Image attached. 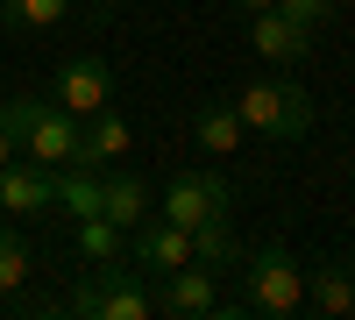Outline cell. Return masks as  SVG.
Masks as SVG:
<instances>
[{"mask_svg": "<svg viewBox=\"0 0 355 320\" xmlns=\"http://www.w3.org/2000/svg\"><path fill=\"white\" fill-rule=\"evenodd\" d=\"M78 256H85V264H114V256H121L128 249V235H121V228H114L107 214H78Z\"/></svg>", "mask_w": 355, "mask_h": 320, "instance_id": "18", "label": "cell"}, {"mask_svg": "<svg viewBox=\"0 0 355 320\" xmlns=\"http://www.w3.org/2000/svg\"><path fill=\"white\" fill-rule=\"evenodd\" d=\"M234 207V185L220 178V171H178V178L164 185V221H178V228H199V221H214V214H227Z\"/></svg>", "mask_w": 355, "mask_h": 320, "instance_id": "6", "label": "cell"}, {"mask_svg": "<svg viewBox=\"0 0 355 320\" xmlns=\"http://www.w3.org/2000/svg\"><path fill=\"white\" fill-rule=\"evenodd\" d=\"M128 150H135V128H128L114 107H100V114H85V121H78V150H71V164L107 171V164H121Z\"/></svg>", "mask_w": 355, "mask_h": 320, "instance_id": "12", "label": "cell"}, {"mask_svg": "<svg viewBox=\"0 0 355 320\" xmlns=\"http://www.w3.org/2000/svg\"><path fill=\"white\" fill-rule=\"evenodd\" d=\"M242 313H270V320L306 313V264L284 242L242 249Z\"/></svg>", "mask_w": 355, "mask_h": 320, "instance_id": "2", "label": "cell"}, {"mask_svg": "<svg viewBox=\"0 0 355 320\" xmlns=\"http://www.w3.org/2000/svg\"><path fill=\"white\" fill-rule=\"evenodd\" d=\"M306 306L320 313V320H341V313H355V264H327V256H320V264L306 271Z\"/></svg>", "mask_w": 355, "mask_h": 320, "instance_id": "14", "label": "cell"}, {"mask_svg": "<svg viewBox=\"0 0 355 320\" xmlns=\"http://www.w3.org/2000/svg\"><path fill=\"white\" fill-rule=\"evenodd\" d=\"M15 157H21V142H15V128H8V121H0V164H15Z\"/></svg>", "mask_w": 355, "mask_h": 320, "instance_id": "20", "label": "cell"}, {"mask_svg": "<svg viewBox=\"0 0 355 320\" xmlns=\"http://www.w3.org/2000/svg\"><path fill=\"white\" fill-rule=\"evenodd\" d=\"M277 15H291V22H306V28H320L334 15V0H277Z\"/></svg>", "mask_w": 355, "mask_h": 320, "instance_id": "19", "label": "cell"}, {"mask_svg": "<svg viewBox=\"0 0 355 320\" xmlns=\"http://www.w3.org/2000/svg\"><path fill=\"white\" fill-rule=\"evenodd\" d=\"M192 142L206 157H242L249 128H242V114H234V100H199L192 107Z\"/></svg>", "mask_w": 355, "mask_h": 320, "instance_id": "13", "label": "cell"}, {"mask_svg": "<svg viewBox=\"0 0 355 320\" xmlns=\"http://www.w3.org/2000/svg\"><path fill=\"white\" fill-rule=\"evenodd\" d=\"M234 114H242L249 135H270V142H306L313 128V93L299 78H256L234 93Z\"/></svg>", "mask_w": 355, "mask_h": 320, "instance_id": "4", "label": "cell"}, {"mask_svg": "<svg viewBox=\"0 0 355 320\" xmlns=\"http://www.w3.org/2000/svg\"><path fill=\"white\" fill-rule=\"evenodd\" d=\"M128 264H135L142 278H164V271H178V264H192V228H178V221H164V214L135 221V228H128Z\"/></svg>", "mask_w": 355, "mask_h": 320, "instance_id": "8", "label": "cell"}, {"mask_svg": "<svg viewBox=\"0 0 355 320\" xmlns=\"http://www.w3.org/2000/svg\"><path fill=\"white\" fill-rule=\"evenodd\" d=\"M71 15V0H0V28L15 36H36V28H57Z\"/></svg>", "mask_w": 355, "mask_h": 320, "instance_id": "17", "label": "cell"}, {"mask_svg": "<svg viewBox=\"0 0 355 320\" xmlns=\"http://www.w3.org/2000/svg\"><path fill=\"white\" fill-rule=\"evenodd\" d=\"M313 36H320V28L291 22V15H277V8H263L256 28H249V50L263 57V65H306V57H313Z\"/></svg>", "mask_w": 355, "mask_h": 320, "instance_id": "11", "label": "cell"}, {"mask_svg": "<svg viewBox=\"0 0 355 320\" xmlns=\"http://www.w3.org/2000/svg\"><path fill=\"white\" fill-rule=\"evenodd\" d=\"M100 8H128V0H100Z\"/></svg>", "mask_w": 355, "mask_h": 320, "instance_id": "22", "label": "cell"}, {"mask_svg": "<svg viewBox=\"0 0 355 320\" xmlns=\"http://www.w3.org/2000/svg\"><path fill=\"white\" fill-rule=\"evenodd\" d=\"M0 121L15 128L21 157L43 164V171L71 164V150H78V114H64L57 100H43V93H8V100H0Z\"/></svg>", "mask_w": 355, "mask_h": 320, "instance_id": "1", "label": "cell"}, {"mask_svg": "<svg viewBox=\"0 0 355 320\" xmlns=\"http://www.w3.org/2000/svg\"><path fill=\"white\" fill-rule=\"evenodd\" d=\"M28 278H36V249H28V235H21L15 221H0V299L21 292Z\"/></svg>", "mask_w": 355, "mask_h": 320, "instance_id": "16", "label": "cell"}, {"mask_svg": "<svg viewBox=\"0 0 355 320\" xmlns=\"http://www.w3.org/2000/svg\"><path fill=\"white\" fill-rule=\"evenodd\" d=\"M43 207H57V171L28 164V157L0 164V214H8V221H36Z\"/></svg>", "mask_w": 355, "mask_h": 320, "instance_id": "9", "label": "cell"}, {"mask_svg": "<svg viewBox=\"0 0 355 320\" xmlns=\"http://www.w3.org/2000/svg\"><path fill=\"white\" fill-rule=\"evenodd\" d=\"M234 8H242V15H263V8H277V0H234Z\"/></svg>", "mask_w": 355, "mask_h": 320, "instance_id": "21", "label": "cell"}, {"mask_svg": "<svg viewBox=\"0 0 355 320\" xmlns=\"http://www.w3.org/2000/svg\"><path fill=\"white\" fill-rule=\"evenodd\" d=\"M50 100L64 107V114H100V107H114V71H107V57L100 50H78V57H64L57 65V78H50Z\"/></svg>", "mask_w": 355, "mask_h": 320, "instance_id": "5", "label": "cell"}, {"mask_svg": "<svg viewBox=\"0 0 355 320\" xmlns=\"http://www.w3.org/2000/svg\"><path fill=\"white\" fill-rule=\"evenodd\" d=\"M150 292H157V313H171V320H214V313H227L206 264H178V271L150 278Z\"/></svg>", "mask_w": 355, "mask_h": 320, "instance_id": "7", "label": "cell"}, {"mask_svg": "<svg viewBox=\"0 0 355 320\" xmlns=\"http://www.w3.org/2000/svg\"><path fill=\"white\" fill-rule=\"evenodd\" d=\"M100 214L128 235L135 221H150V214H157V185L142 178V171H128V164H107V171H100Z\"/></svg>", "mask_w": 355, "mask_h": 320, "instance_id": "10", "label": "cell"}, {"mask_svg": "<svg viewBox=\"0 0 355 320\" xmlns=\"http://www.w3.org/2000/svg\"><path fill=\"white\" fill-rule=\"evenodd\" d=\"M192 264H206L214 278L242 264V242H234V228H227V214H214V221H199V228H192Z\"/></svg>", "mask_w": 355, "mask_h": 320, "instance_id": "15", "label": "cell"}, {"mask_svg": "<svg viewBox=\"0 0 355 320\" xmlns=\"http://www.w3.org/2000/svg\"><path fill=\"white\" fill-rule=\"evenodd\" d=\"M64 313H78V320H150L157 313V292H150V278H142L135 264H93L78 278V292L64 299Z\"/></svg>", "mask_w": 355, "mask_h": 320, "instance_id": "3", "label": "cell"}]
</instances>
